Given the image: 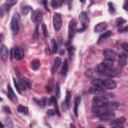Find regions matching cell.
Wrapping results in <instances>:
<instances>
[{"label": "cell", "instance_id": "cell-47", "mask_svg": "<svg viewBox=\"0 0 128 128\" xmlns=\"http://www.w3.org/2000/svg\"><path fill=\"white\" fill-rule=\"evenodd\" d=\"M56 1H57V2H58V3L60 4V6H61V5H62V4L64 3V0H56Z\"/></svg>", "mask_w": 128, "mask_h": 128}, {"label": "cell", "instance_id": "cell-1", "mask_svg": "<svg viewBox=\"0 0 128 128\" xmlns=\"http://www.w3.org/2000/svg\"><path fill=\"white\" fill-rule=\"evenodd\" d=\"M119 107V103L118 102H107L101 106H93L92 111L96 116H99L100 114L106 112V111H113L116 110Z\"/></svg>", "mask_w": 128, "mask_h": 128}, {"label": "cell", "instance_id": "cell-39", "mask_svg": "<svg viewBox=\"0 0 128 128\" xmlns=\"http://www.w3.org/2000/svg\"><path fill=\"white\" fill-rule=\"evenodd\" d=\"M14 85H15V87H16V89H17V91H18V93H22V91L20 90V88H19V85H18V82L16 81V79H14Z\"/></svg>", "mask_w": 128, "mask_h": 128}, {"label": "cell", "instance_id": "cell-43", "mask_svg": "<svg viewBox=\"0 0 128 128\" xmlns=\"http://www.w3.org/2000/svg\"><path fill=\"white\" fill-rule=\"evenodd\" d=\"M3 111H4L5 113H8V114H10V113H11V112H10V108H9V107H6V106L3 108Z\"/></svg>", "mask_w": 128, "mask_h": 128}, {"label": "cell", "instance_id": "cell-15", "mask_svg": "<svg viewBox=\"0 0 128 128\" xmlns=\"http://www.w3.org/2000/svg\"><path fill=\"white\" fill-rule=\"evenodd\" d=\"M69 106H70V92L67 91L66 92V98L62 102V108H63V110H67L69 108Z\"/></svg>", "mask_w": 128, "mask_h": 128}, {"label": "cell", "instance_id": "cell-50", "mask_svg": "<svg viewBox=\"0 0 128 128\" xmlns=\"http://www.w3.org/2000/svg\"><path fill=\"white\" fill-rule=\"evenodd\" d=\"M3 126H4V124H3V123H1V122H0V127H3Z\"/></svg>", "mask_w": 128, "mask_h": 128}, {"label": "cell", "instance_id": "cell-24", "mask_svg": "<svg viewBox=\"0 0 128 128\" xmlns=\"http://www.w3.org/2000/svg\"><path fill=\"white\" fill-rule=\"evenodd\" d=\"M30 67L32 68V70H38L39 67H40V61L35 59V60H32L31 63H30Z\"/></svg>", "mask_w": 128, "mask_h": 128}, {"label": "cell", "instance_id": "cell-25", "mask_svg": "<svg viewBox=\"0 0 128 128\" xmlns=\"http://www.w3.org/2000/svg\"><path fill=\"white\" fill-rule=\"evenodd\" d=\"M7 91H8V97L10 98V100L15 101L16 100V96H15V93L13 92V90H12V88H11L10 85L7 86Z\"/></svg>", "mask_w": 128, "mask_h": 128}, {"label": "cell", "instance_id": "cell-42", "mask_svg": "<svg viewBox=\"0 0 128 128\" xmlns=\"http://www.w3.org/2000/svg\"><path fill=\"white\" fill-rule=\"evenodd\" d=\"M122 48L125 52H128V43H123L122 44Z\"/></svg>", "mask_w": 128, "mask_h": 128}, {"label": "cell", "instance_id": "cell-44", "mask_svg": "<svg viewBox=\"0 0 128 128\" xmlns=\"http://www.w3.org/2000/svg\"><path fill=\"white\" fill-rule=\"evenodd\" d=\"M47 114H48L49 116H53V115H55V114H56V112H55L54 110H49Z\"/></svg>", "mask_w": 128, "mask_h": 128}, {"label": "cell", "instance_id": "cell-18", "mask_svg": "<svg viewBox=\"0 0 128 128\" xmlns=\"http://www.w3.org/2000/svg\"><path fill=\"white\" fill-rule=\"evenodd\" d=\"M62 64V60L60 57H57L55 60H54V64H53V67H52V72L55 73V71L59 68V66Z\"/></svg>", "mask_w": 128, "mask_h": 128}, {"label": "cell", "instance_id": "cell-38", "mask_svg": "<svg viewBox=\"0 0 128 128\" xmlns=\"http://www.w3.org/2000/svg\"><path fill=\"white\" fill-rule=\"evenodd\" d=\"M17 1H18V0H7L5 3H6V4H8L9 6H13L14 4H16V3H17Z\"/></svg>", "mask_w": 128, "mask_h": 128}, {"label": "cell", "instance_id": "cell-48", "mask_svg": "<svg viewBox=\"0 0 128 128\" xmlns=\"http://www.w3.org/2000/svg\"><path fill=\"white\" fill-rule=\"evenodd\" d=\"M85 29H86V27H85V26H84V27H83V28H81V29H79V30H78V32H82V31H84V30H85Z\"/></svg>", "mask_w": 128, "mask_h": 128}, {"label": "cell", "instance_id": "cell-45", "mask_svg": "<svg viewBox=\"0 0 128 128\" xmlns=\"http://www.w3.org/2000/svg\"><path fill=\"white\" fill-rule=\"evenodd\" d=\"M127 5H128V0H125L124 1V5H123V8H124V10H128V8H127Z\"/></svg>", "mask_w": 128, "mask_h": 128}, {"label": "cell", "instance_id": "cell-14", "mask_svg": "<svg viewBox=\"0 0 128 128\" xmlns=\"http://www.w3.org/2000/svg\"><path fill=\"white\" fill-rule=\"evenodd\" d=\"M106 28H107V23L106 22H100V23L96 24V26L94 27V32H96V33L103 32Z\"/></svg>", "mask_w": 128, "mask_h": 128}, {"label": "cell", "instance_id": "cell-22", "mask_svg": "<svg viewBox=\"0 0 128 128\" xmlns=\"http://www.w3.org/2000/svg\"><path fill=\"white\" fill-rule=\"evenodd\" d=\"M58 51V43L56 39H51V52L56 53Z\"/></svg>", "mask_w": 128, "mask_h": 128}, {"label": "cell", "instance_id": "cell-35", "mask_svg": "<svg viewBox=\"0 0 128 128\" xmlns=\"http://www.w3.org/2000/svg\"><path fill=\"white\" fill-rule=\"evenodd\" d=\"M37 102H38V105L41 106V107H44V106L47 104V100H46L45 98H43V99H41V100H39V101H37Z\"/></svg>", "mask_w": 128, "mask_h": 128}, {"label": "cell", "instance_id": "cell-36", "mask_svg": "<svg viewBox=\"0 0 128 128\" xmlns=\"http://www.w3.org/2000/svg\"><path fill=\"white\" fill-rule=\"evenodd\" d=\"M42 30H43V35H44V37H47V36H48V31H47L46 25H45L44 23H42Z\"/></svg>", "mask_w": 128, "mask_h": 128}, {"label": "cell", "instance_id": "cell-5", "mask_svg": "<svg viewBox=\"0 0 128 128\" xmlns=\"http://www.w3.org/2000/svg\"><path fill=\"white\" fill-rule=\"evenodd\" d=\"M108 102V99L103 95H96L92 99V105L93 106H101Z\"/></svg>", "mask_w": 128, "mask_h": 128}, {"label": "cell", "instance_id": "cell-26", "mask_svg": "<svg viewBox=\"0 0 128 128\" xmlns=\"http://www.w3.org/2000/svg\"><path fill=\"white\" fill-rule=\"evenodd\" d=\"M125 122V118L124 117H121V118H118V119H113L112 120V125H115V126H117V127H119V126H121V124H123Z\"/></svg>", "mask_w": 128, "mask_h": 128}, {"label": "cell", "instance_id": "cell-10", "mask_svg": "<svg viewBox=\"0 0 128 128\" xmlns=\"http://www.w3.org/2000/svg\"><path fill=\"white\" fill-rule=\"evenodd\" d=\"M98 117L102 121H111V120H113L115 118V114L112 111H106V112L100 114Z\"/></svg>", "mask_w": 128, "mask_h": 128}, {"label": "cell", "instance_id": "cell-9", "mask_svg": "<svg viewBox=\"0 0 128 128\" xmlns=\"http://www.w3.org/2000/svg\"><path fill=\"white\" fill-rule=\"evenodd\" d=\"M42 18H43V13L42 11L40 10H34L32 12V16H31V19L34 23H40L42 21Z\"/></svg>", "mask_w": 128, "mask_h": 128}, {"label": "cell", "instance_id": "cell-52", "mask_svg": "<svg viewBox=\"0 0 128 128\" xmlns=\"http://www.w3.org/2000/svg\"><path fill=\"white\" fill-rule=\"evenodd\" d=\"M0 101H2V98H1V97H0Z\"/></svg>", "mask_w": 128, "mask_h": 128}, {"label": "cell", "instance_id": "cell-2", "mask_svg": "<svg viewBox=\"0 0 128 128\" xmlns=\"http://www.w3.org/2000/svg\"><path fill=\"white\" fill-rule=\"evenodd\" d=\"M95 71L98 73V74H101V75H105L107 77H114L116 74L110 69V67L106 64V63H100L96 66L95 68Z\"/></svg>", "mask_w": 128, "mask_h": 128}, {"label": "cell", "instance_id": "cell-46", "mask_svg": "<svg viewBox=\"0 0 128 128\" xmlns=\"http://www.w3.org/2000/svg\"><path fill=\"white\" fill-rule=\"evenodd\" d=\"M127 30H128L127 27H125V28H123V29H122V28H119V32H126Z\"/></svg>", "mask_w": 128, "mask_h": 128}, {"label": "cell", "instance_id": "cell-16", "mask_svg": "<svg viewBox=\"0 0 128 128\" xmlns=\"http://www.w3.org/2000/svg\"><path fill=\"white\" fill-rule=\"evenodd\" d=\"M48 103H49V105L54 106V108H55V112L59 115V111H58V105H57V99H56V97H55V96L50 97V99H49Z\"/></svg>", "mask_w": 128, "mask_h": 128}, {"label": "cell", "instance_id": "cell-11", "mask_svg": "<svg viewBox=\"0 0 128 128\" xmlns=\"http://www.w3.org/2000/svg\"><path fill=\"white\" fill-rule=\"evenodd\" d=\"M13 57L16 59V60H21L23 57H24V51L21 47L19 46H16L13 48Z\"/></svg>", "mask_w": 128, "mask_h": 128}, {"label": "cell", "instance_id": "cell-30", "mask_svg": "<svg viewBox=\"0 0 128 128\" xmlns=\"http://www.w3.org/2000/svg\"><path fill=\"white\" fill-rule=\"evenodd\" d=\"M119 58H120V60H122V65L124 66L126 64V60H127V52L120 53L119 54Z\"/></svg>", "mask_w": 128, "mask_h": 128}, {"label": "cell", "instance_id": "cell-40", "mask_svg": "<svg viewBox=\"0 0 128 128\" xmlns=\"http://www.w3.org/2000/svg\"><path fill=\"white\" fill-rule=\"evenodd\" d=\"M45 88H46V91H47V92H51V90H52V84H51V81L49 82V84L46 85Z\"/></svg>", "mask_w": 128, "mask_h": 128}, {"label": "cell", "instance_id": "cell-13", "mask_svg": "<svg viewBox=\"0 0 128 128\" xmlns=\"http://www.w3.org/2000/svg\"><path fill=\"white\" fill-rule=\"evenodd\" d=\"M8 53H9L8 48H7L5 45H2V46L0 47V56H1V58H2V60H3L4 62H6V61H7Z\"/></svg>", "mask_w": 128, "mask_h": 128}, {"label": "cell", "instance_id": "cell-28", "mask_svg": "<svg viewBox=\"0 0 128 128\" xmlns=\"http://www.w3.org/2000/svg\"><path fill=\"white\" fill-rule=\"evenodd\" d=\"M90 91L91 92H93V93H102L103 91H104V89L103 88H101V87H98V86H91V89H90Z\"/></svg>", "mask_w": 128, "mask_h": 128}, {"label": "cell", "instance_id": "cell-27", "mask_svg": "<svg viewBox=\"0 0 128 128\" xmlns=\"http://www.w3.org/2000/svg\"><path fill=\"white\" fill-rule=\"evenodd\" d=\"M67 72H68V62H67V60H65L63 67H62V70H61V75L63 77H65L67 75Z\"/></svg>", "mask_w": 128, "mask_h": 128}, {"label": "cell", "instance_id": "cell-23", "mask_svg": "<svg viewBox=\"0 0 128 128\" xmlns=\"http://www.w3.org/2000/svg\"><path fill=\"white\" fill-rule=\"evenodd\" d=\"M17 111L20 113V114H24V115H28L29 113V110L26 106H23V105H19L17 107Z\"/></svg>", "mask_w": 128, "mask_h": 128}, {"label": "cell", "instance_id": "cell-19", "mask_svg": "<svg viewBox=\"0 0 128 128\" xmlns=\"http://www.w3.org/2000/svg\"><path fill=\"white\" fill-rule=\"evenodd\" d=\"M111 34H112V32L111 31H106V32H104L100 37H99V40H98V43H101V42H103V41H105V40H107L110 36H111Z\"/></svg>", "mask_w": 128, "mask_h": 128}, {"label": "cell", "instance_id": "cell-12", "mask_svg": "<svg viewBox=\"0 0 128 128\" xmlns=\"http://www.w3.org/2000/svg\"><path fill=\"white\" fill-rule=\"evenodd\" d=\"M18 85H19L20 90L22 91V90H25V89H27V88L30 87V82H29L28 79H26V78H22V79L19 80Z\"/></svg>", "mask_w": 128, "mask_h": 128}, {"label": "cell", "instance_id": "cell-51", "mask_svg": "<svg viewBox=\"0 0 128 128\" xmlns=\"http://www.w3.org/2000/svg\"><path fill=\"white\" fill-rule=\"evenodd\" d=\"M80 1H81V3H84L85 2V0H80Z\"/></svg>", "mask_w": 128, "mask_h": 128}, {"label": "cell", "instance_id": "cell-31", "mask_svg": "<svg viewBox=\"0 0 128 128\" xmlns=\"http://www.w3.org/2000/svg\"><path fill=\"white\" fill-rule=\"evenodd\" d=\"M126 23V20L124 19V18H117L116 19V26L118 27V28H120L123 24H125Z\"/></svg>", "mask_w": 128, "mask_h": 128}, {"label": "cell", "instance_id": "cell-37", "mask_svg": "<svg viewBox=\"0 0 128 128\" xmlns=\"http://www.w3.org/2000/svg\"><path fill=\"white\" fill-rule=\"evenodd\" d=\"M51 6H52V8H55V9H56V8H58V7L60 6V4H59L56 0H52V1H51Z\"/></svg>", "mask_w": 128, "mask_h": 128}, {"label": "cell", "instance_id": "cell-32", "mask_svg": "<svg viewBox=\"0 0 128 128\" xmlns=\"http://www.w3.org/2000/svg\"><path fill=\"white\" fill-rule=\"evenodd\" d=\"M108 7H109V12L110 13H115V5L112 2L108 3Z\"/></svg>", "mask_w": 128, "mask_h": 128}, {"label": "cell", "instance_id": "cell-20", "mask_svg": "<svg viewBox=\"0 0 128 128\" xmlns=\"http://www.w3.org/2000/svg\"><path fill=\"white\" fill-rule=\"evenodd\" d=\"M79 18H80V21H81V23H82L83 25H85V24L88 22V15H87V13H86L85 11H82V12L80 13Z\"/></svg>", "mask_w": 128, "mask_h": 128}, {"label": "cell", "instance_id": "cell-33", "mask_svg": "<svg viewBox=\"0 0 128 128\" xmlns=\"http://www.w3.org/2000/svg\"><path fill=\"white\" fill-rule=\"evenodd\" d=\"M55 91H56V98H59V97H60V85H59V83L56 84V86H55Z\"/></svg>", "mask_w": 128, "mask_h": 128}, {"label": "cell", "instance_id": "cell-6", "mask_svg": "<svg viewBox=\"0 0 128 128\" xmlns=\"http://www.w3.org/2000/svg\"><path fill=\"white\" fill-rule=\"evenodd\" d=\"M76 32V21L74 19L70 20L69 26H68V42L71 41V39L74 37V34Z\"/></svg>", "mask_w": 128, "mask_h": 128}, {"label": "cell", "instance_id": "cell-41", "mask_svg": "<svg viewBox=\"0 0 128 128\" xmlns=\"http://www.w3.org/2000/svg\"><path fill=\"white\" fill-rule=\"evenodd\" d=\"M39 2H40L41 4H43V6H44V8H45L46 10H48V6H47V0H39Z\"/></svg>", "mask_w": 128, "mask_h": 128}, {"label": "cell", "instance_id": "cell-17", "mask_svg": "<svg viewBox=\"0 0 128 128\" xmlns=\"http://www.w3.org/2000/svg\"><path fill=\"white\" fill-rule=\"evenodd\" d=\"M81 102V97L80 96H77L75 98V101H74V115L77 117L78 116V106Z\"/></svg>", "mask_w": 128, "mask_h": 128}, {"label": "cell", "instance_id": "cell-29", "mask_svg": "<svg viewBox=\"0 0 128 128\" xmlns=\"http://www.w3.org/2000/svg\"><path fill=\"white\" fill-rule=\"evenodd\" d=\"M31 10H32L31 6H23V7H21V13L23 15H27Z\"/></svg>", "mask_w": 128, "mask_h": 128}, {"label": "cell", "instance_id": "cell-49", "mask_svg": "<svg viewBox=\"0 0 128 128\" xmlns=\"http://www.w3.org/2000/svg\"><path fill=\"white\" fill-rule=\"evenodd\" d=\"M3 38H4V36H3V34H0V43L2 42V40H3Z\"/></svg>", "mask_w": 128, "mask_h": 128}, {"label": "cell", "instance_id": "cell-4", "mask_svg": "<svg viewBox=\"0 0 128 128\" xmlns=\"http://www.w3.org/2000/svg\"><path fill=\"white\" fill-rule=\"evenodd\" d=\"M101 86H102V88L111 90V89H115L117 84L112 78H107L105 80H101Z\"/></svg>", "mask_w": 128, "mask_h": 128}, {"label": "cell", "instance_id": "cell-21", "mask_svg": "<svg viewBox=\"0 0 128 128\" xmlns=\"http://www.w3.org/2000/svg\"><path fill=\"white\" fill-rule=\"evenodd\" d=\"M10 7L11 6H9L8 4H3L1 7H0V16H3V15H5L9 10H10Z\"/></svg>", "mask_w": 128, "mask_h": 128}, {"label": "cell", "instance_id": "cell-3", "mask_svg": "<svg viewBox=\"0 0 128 128\" xmlns=\"http://www.w3.org/2000/svg\"><path fill=\"white\" fill-rule=\"evenodd\" d=\"M10 27H11L12 33L14 35H16L19 32V28H20V16H19V14L15 13L13 15L12 20H11V24H10Z\"/></svg>", "mask_w": 128, "mask_h": 128}, {"label": "cell", "instance_id": "cell-8", "mask_svg": "<svg viewBox=\"0 0 128 128\" xmlns=\"http://www.w3.org/2000/svg\"><path fill=\"white\" fill-rule=\"evenodd\" d=\"M103 56H104L107 60H109V61H114V60L117 58L116 52H115L114 50H112V49H105V50L103 51Z\"/></svg>", "mask_w": 128, "mask_h": 128}, {"label": "cell", "instance_id": "cell-7", "mask_svg": "<svg viewBox=\"0 0 128 128\" xmlns=\"http://www.w3.org/2000/svg\"><path fill=\"white\" fill-rule=\"evenodd\" d=\"M53 26L56 31H59L62 27V18L61 15L58 13H55L53 16Z\"/></svg>", "mask_w": 128, "mask_h": 128}, {"label": "cell", "instance_id": "cell-34", "mask_svg": "<svg viewBox=\"0 0 128 128\" xmlns=\"http://www.w3.org/2000/svg\"><path fill=\"white\" fill-rule=\"evenodd\" d=\"M68 51H69V58L71 59V58H72V56H73V54H74L75 48H74L73 46H70V47H68Z\"/></svg>", "mask_w": 128, "mask_h": 128}]
</instances>
